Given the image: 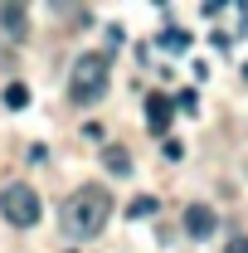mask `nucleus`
<instances>
[{"instance_id": "9d476101", "label": "nucleus", "mask_w": 248, "mask_h": 253, "mask_svg": "<svg viewBox=\"0 0 248 253\" xmlns=\"http://www.w3.org/2000/svg\"><path fill=\"white\" fill-rule=\"evenodd\" d=\"M170 102H175V112H200V93H195V88H185V93H175Z\"/></svg>"}, {"instance_id": "9b49d317", "label": "nucleus", "mask_w": 248, "mask_h": 253, "mask_svg": "<svg viewBox=\"0 0 248 253\" xmlns=\"http://www.w3.org/2000/svg\"><path fill=\"white\" fill-rule=\"evenodd\" d=\"M185 44H190L185 30H165V34H161V49H185Z\"/></svg>"}, {"instance_id": "20e7f679", "label": "nucleus", "mask_w": 248, "mask_h": 253, "mask_svg": "<svg viewBox=\"0 0 248 253\" xmlns=\"http://www.w3.org/2000/svg\"><path fill=\"white\" fill-rule=\"evenodd\" d=\"M214 229H219V214L209 205H185V234L190 239H209Z\"/></svg>"}, {"instance_id": "ddd939ff", "label": "nucleus", "mask_w": 248, "mask_h": 253, "mask_svg": "<svg viewBox=\"0 0 248 253\" xmlns=\"http://www.w3.org/2000/svg\"><path fill=\"white\" fill-rule=\"evenodd\" d=\"M224 253H248V239H229V249Z\"/></svg>"}, {"instance_id": "7ed1b4c3", "label": "nucleus", "mask_w": 248, "mask_h": 253, "mask_svg": "<svg viewBox=\"0 0 248 253\" xmlns=\"http://www.w3.org/2000/svg\"><path fill=\"white\" fill-rule=\"evenodd\" d=\"M0 214L15 224V229H30V224H39V214H44V205H39V190L25 185V180H10V185L0 190Z\"/></svg>"}, {"instance_id": "39448f33", "label": "nucleus", "mask_w": 248, "mask_h": 253, "mask_svg": "<svg viewBox=\"0 0 248 253\" xmlns=\"http://www.w3.org/2000/svg\"><path fill=\"white\" fill-rule=\"evenodd\" d=\"M170 117H175V102H170V97H161V93L146 97V126H151V131H165Z\"/></svg>"}, {"instance_id": "f8f14e48", "label": "nucleus", "mask_w": 248, "mask_h": 253, "mask_svg": "<svg viewBox=\"0 0 248 253\" xmlns=\"http://www.w3.org/2000/svg\"><path fill=\"white\" fill-rule=\"evenodd\" d=\"M165 156H170V161H180V156H185V146H180L175 136H165Z\"/></svg>"}, {"instance_id": "423d86ee", "label": "nucleus", "mask_w": 248, "mask_h": 253, "mask_svg": "<svg viewBox=\"0 0 248 253\" xmlns=\"http://www.w3.org/2000/svg\"><path fill=\"white\" fill-rule=\"evenodd\" d=\"M25 20H30V15H25V5H0V25H5L10 39H25V34H30Z\"/></svg>"}, {"instance_id": "f03ea898", "label": "nucleus", "mask_w": 248, "mask_h": 253, "mask_svg": "<svg viewBox=\"0 0 248 253\" xmlns=\"http://www.w3.org/2000/svg\"><path fill=\"white\" fill-rule=\"evenodd\" d=\"M107 78H112L107 54H83V59L73 63V73H68V97H73L78 107H93V102H102V93H107Z\"/></svg>"}, {"instance_id": "6e6552de", "label": "nucleus", "mask_w": 248, "mask_h": 253, "mask_svg": "<svg viewBox=\"0 0 248 253\" xmlns=\"http://www.w3.org/2000/svg\"><path fill=\"white\" fill-rule=\"evenodd\" d=\"M151 214H156V195H136L126 205V219H151Z\"/></svg>"}, {"instance_id": "1a4fd4ad", "label": "nucleus", "mask_w": 248, "mask_h": 253, "mask_svg": "<svg viewBox=\"0 0 248 253\" xmlns=\"http://www.w3.org/2000/svg\"><path fill=\"white\" fill-rule=\"evenodd\" d=\"M5 107H15V112L30 107V88H25V83H10V88H5Z\"/></svg>"}, {"instance_id": "0eeeda50", "label": "nucleus", "mask_w": 248, "mask_h": 253, "mask_svg": "<svg viewBox=\"0 0 248 253\" xmlns=\"http://www.w3.org/2000/svg\"><path fill=\"white\" fill-rule=\"evenodd\" d=\"M102 166H107L112 175H131V151H126V146H107V151H102Z\"/></svg>"}, {"instance_id": "f257e3e1", "label": "nucleus", "mask_w": 248, "mask_h": 253, "mask_svg": "<svg viewBox=\"0 0 248 253\" xmlns=\"http://www.w3.org/2000/svg\"><path fill=\"white\" fill-rule=\"evenodd\" d=\"M112 219V195L102 185H83L63 200V234L68 239H97Z\"/></svg>"}]
</instances>
